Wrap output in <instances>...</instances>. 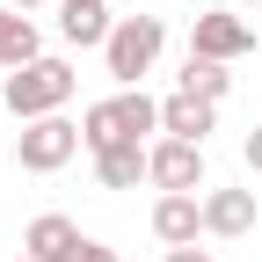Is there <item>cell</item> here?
Masks as SVG:
<instances>
[{
	"label": "cell",
	"instance_id": "cell-1",
	"mask_svg": "<svg viewBox=\"0 0 262 262\" xmlns=\"http://www.w3.org/2000/svg\"><path fill=\"white\" fill-rule=\"evenodd\" d=\"M146 131H160V102H153L146 88H117L110 102L80 110V139H88V153H102V146H139Z\"/></svg>",
	"mask_w": 262,
	"mask_h": 262
},
{
	"label": "cell",
	"instance_id": "cell-2",
	"mask_svg": "<svg viewBox=\"0 0 262 262\" xmlns=\"http://www.w3.org/2000/svg\"><path fill=\"white\" fill-rule=\"evenodd\" d=\"M73 88H80V73H73L66 58H29V66H15V73H8L0 102H8L22 124H37V117H58L66 102H73Z\"/></svg>",
	"mask_w": 262,
	"mask_h": 262
},
{
	"label": "cell",
	"instance_id": "cell-3",
	"mask_svg": "<svg viewBox=\"0 0 262 262\" xmlns=\"http://www.w3.org/2000/svg\"><path fill=\"white\" fill-rule=\"evenodd\" d=\"M160 44H168V22H160V15H124V22L110 29V44H102L110 80H117V88H139V80L153 73Z\"/></svg>",
	"mask_w": 262,
	"mask_h": 262
},
{
	"label": "cell",
	"instance_id": "cell-4",
	"mask_svg": "<svg viewBox=\"0 0 262 262\" xmlns=\"http://www.w3.org/2000/svg\"><path fill=\"white\" fill-rule=\"evenodd\" d=\"M88 139H80V124H66V117H37V124H22V146H15V160L29 175H58L66 160H73Z\"/></svg>",
	"mask_w": 262,
	"mask_h": 262
},
{
	"label": "cell",
	"instance_id": "cell-5",
	"mask_svg": "<svg viewBox=\"0 0 262 262\" xmlns=\"http://www.w3.org/2000/svg\"><path fill=\"white\" fill-rule=\"evenodd\" d=\"M189 51H196V58L233 66V58L255 51V22H248V15H226V8H204V15L189 22Z\"/></svg>",
	"mask_w": 262,
	"mask_h": 262
},
{
	"label": "cell",
	"instance_id": "cell-6",
	"mask_svg": "<svg viewBox=\"0 0 262 262\" xmlns=\"http://www.w3.org/2000/svg\"><path fill=\"white\" fill-rule=\"evenodd\" d=\"M146 182H160V189H196V182H204V146H189V139L146 146Z\"/></svg>",
	"mask_w": 262,
	"mask_h": 262
},
{
	"label": "cell",
	"instance_id": "cell-7",
	"mask_svg": "<svg viewBox=\"0 0 262 262\" xmlns=\"http://www.w3.org/2000/svg\"><path fill=\"white\" fill-rule=\"evenodd\" d=\"M153 233L168 241V248H196V233H204V196H196V189H160Z\"/></svg>",
	"mask_w": 262,
	"mask_h": 262
},
{
	"label": "cell",
	"instance_id": "cell-8",
	"mask_svg": "<svg viewBox=\"0 0 262 262\" xmlns=\"http://www.w3.org/2000/svg\"><path fill=\"white\" fill-rule=\"evenodd\" d=\"M219 124V102H204V95H189V88H175L168 102H160V131L168 139H189V146H204V131Z\"/></svg>",
	"mask_w": 262,
	"mask_h": 262
},
{
	"label": "cell",
	"instance_id": "cell-9",
	"mask_svg": "<svg viewBox=\"0 0 262 262\" xmlns=\"http://www.w3.org/2000/svg\"><path fill=\"white\" fill-rule=\"evenodd\" d=\"M204 233H219V241L255 233V189H211L204 196Z\"/></svg>",
	"mask_w": 262,
	"mask_h": 262
},
{
	"label": "cell",
	"instance_id": "cell-10",
	"mask_svg": "<svg viewBox=\"0 0 262 262\" xmlns=\"http://www.w3.org/2000/svg\"><path fill=\"white\" fill-rule=\"evenodd\" d=\"M80 241H88V233H80V226L66 219V211H44V219L22 233V255H29V262H66Z\"/></svg>",
	"mask_w": 262,
	"mask_h": 262
},
{
	"label": "cell",
	"instance_id": "cell-11",
	"mask_svg": "<svg viewBox=\"0 0 262 262\" xmlns=\"http://www.w3.org/2000/svg\"><path fill=\"white\" fill-rule=\"evenodd\" d=\"M110 29H117L110 22V0H58V37L66 44H80V51L88 44H110Z\"/></svg>",
	"mask_w": 262,
	"mask_h": 262
},
{
	"label": "cell",
	"instance_id": "cell-12",
	"mask_svg": "<svg viewBox=\"0 0 262 262\" xmlns=\"http://www.w3.org/2000/svg\"><path fill=\"white\" fill-rule=\"evenodd\" d=\"M29 58H44L37 51V22H29L22 8H0V66L15 73V66H29Z\"/></svg>",
	"mask_w": 262,
	"mask_h": 262
},
{
	"label": "cell",
	"instance_id": "cell-13",
	"mask_svg": "<svg viewBox=\"0 0 262 262\" xmlns=\"http://www.w3.org/2000/svg\"><path fill=\"white\" fill-rule=\"evenodd\" d=\"M95 175H102V189H139L146 146H102V153H95Z\"/></svg>",
	"mask_w": 262,
	"mask_h": 262
},
{
	"label": "cell",
	"instance_id": "cell-14",
	"mask_svg": "<svg viewBox=\"0 0 262 262\" xmlns=\"http://www.w3.org/2000/svg\"><path fill=\"white\" fill-rule=\"evenodd\" d=\"M182 88L189 95H204V102H226V88H233V66H219V58H182Z\"/></svg>",
	"mask_w": 262,
	"mask_h": 262
},
{
	"label": "cell",
	"instance_id": "cell-15",
	"mask_svg": "<svg viewBox=\"0 0 262 262\" xmlns=\"http://www.w3.org/2000/svg\"><path fill=\"white\" fill-rule=\"evenodd\" d=\"M66 262H117V248H102V241H80L73 255H66Z\"/></svg>",
	"mask_w": 262,
	"mask_h": 262
},
{
	"label": "cell",
	"instance_id": "cell-16",
	"mask_svg": "<svg viewBox=\"0 0 262 262\" xmlns=\"http://www.w3.org/2000/svg\"><path fill=\"white\" fill-rule=\"evenodd\" d=\"M241 153H248V168H255V175H262V124H255V131H248V146H241Z\"/></svg>",
	"mask_w": 262,
	"mask_h": 262
},
{
	"label": "cell",
	"instance_id": "cell-17",
	"mask_svg": "<svg viewBox=\"0 0 262 262\" xmlns=\"http://www.w3.org/2000/svg\"><path fill=\"white\" fill-rule=\"evenodd\" d=\"M168 262H211V248H168Z\"/></svg>",
	"mask_w": 262,
	"mask_h": 262
},
{
	"label": "cell",
	"instance_id": "cell-18",
	"mask_svg": "<svg viewBox=\"0 0 262 262\" xmlns=\"http://www.w3.org/2000/svg\"><path fill=\"white\" fill-rule=\"evenodd\" d=\"M8 8H22V15H29V8H44V0H8Z\"/></svg>",
	"mask_w": 262,
	"mask_h": 262
},
{
	"label": "cell",
	"instance_id": "cell-19",
	"mask_svg": "<svg viewBox=\"0 0 262 262\" xmlns=\"http://www.w3.org/2000/svg\"><path fill=\"white\" fill-rule=\"evenodd\" d=\"M241 8H262V0H241Z\"/></svg>",
	"mask_w": 262,
	"mask_h": 262
},
{
	"label": "cell",
	"instance_id": "cell-20",
	"mask_svg": "<svg viewBox=\"0 0 262 262\" xmlns=\"http://www.w3.org/2000/svg\"><path fill=\"white\" fill-rule=\"evenodd\" d=\"M0 110H8V102H0Z\"/></svg>",
	"mask_w": 262,
	"mask_h": 262
},
{
	"label": "cell",
	"instance_id": "cell-21",
	"mask_svg": "<svg viewBox=\"0 0 262 262\" xmlns=\"http://www.w3.org/2000/svg\"><path fill=\"white\" fill-rule=\"evenodd\" d=\"M22 262H29V255H22Z\"/></svg>",
	"mask_w": 262,
	"mask_h": 262
}]
</instances>
